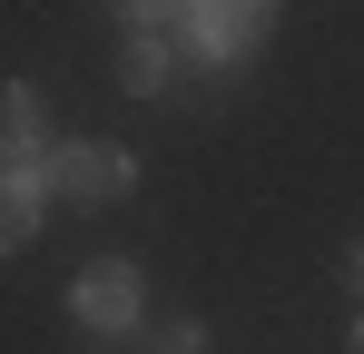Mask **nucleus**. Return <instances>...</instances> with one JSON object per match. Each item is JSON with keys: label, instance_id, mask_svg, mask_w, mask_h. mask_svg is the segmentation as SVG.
<instances>
[{"label": "nucleus", "instance_id": "nucleus-1", "mask_svg": "<svg viewBox=\"0 0 364 354\" xmlns=\"http://www.w3.org/2000/svg\"><path fill=\"white\" fill-rule=\"evenodd\" d=\"M60 305L89 335H128V325H148V266H138V256H89L60 286Z\"/></svg>", "mask_w": 364, "mask_h": 354}, {"label": "nucleus", "instance_id": "nucleus-2", "mask_svg": "<svg viewBox=\"0 0 364 354\" xmlns=\"http://www.w3.org/2000/svg\"><path fill=\"white\" fill-rule=\"evenodd\" d=\"M40 177H50V197H69V207H119L128 187H138V158H128L119 138H60L40 158Z\"/></svg>", "mask_w": 364, "mask_h": 354}, {"label": "nucleus", "instance_id": "nucleus-3", "mask_svg": "<svg viewBox=\"0 0 364 354\" xmlns=\"http://www.w3.org/2000/svg\"><path fill=\"white\" fill-rule=\"evenodd\" d=\"M276 10L286 0H187V50L207 59V69H246V59L266 50V30H276Z\"/></svg>", "mask_w": 364, "mask_h": 354}, {"label": "nucleus", "instance_id": "nucleus-4", "mask_svg": "<svg viewBox=\"0 0 364 354\" xmlns=\"http://www.w3.org/2000/svg\"><path fill=\"white\" fill-rule=\"evenodd\" d=\"M60 148V128H50V99L30 89V79H0V168H40Z\"/></svg>", "mask_w": 364, "mask_h": 354}, {"label": "nucleus", "instance_id": "nucleus-5", "mask_svg": "<svg viewBox=\"0 0 364 354\" xmlns=\"http://www.w3.org/2000/svg\"><path fill=\"white\" fill-rule=\"evenodd\" d=\"M40 227H50V177L40 168H0V256H20Z\"/></svg>", "mask_w": 364, "mask_h": 354}, {"label": "nucleus", "instance_id": "nucleus-6", "mask_svg": "<svg viewBox=\"0 0 364 354\" xmlns=\"http://www.w3.org/2000/svg\"><path fill=\"white\" fill-rule=\"evenodd\" d=\"M168 79H178L168 30H128V50H119V89H128V99H168Z\"/></svg>", "mask_w": 364, "mask_h": 354}, {"label": "nucleus", "instance_id": "nucleus-7", "mask_svg": "<svg viewBox=\"0 0 364 354\" xmlns=\"http://www.w3.org/2000/svg\"><path fill=\"white\" fill-rule=\"evenodd\" d=\"M128 30H168V20H187V0H109Z\"/></svg>", "mask_w": 364, "mask_h": 354}, {"label": "nucleus", "instance_id": "nucleus-8", "mask_svg": "<svg viewBox=\"0 0 364 354\" xmlns=\"http://www.w3.org/2000/svg\"><path fill=\"white\" fill-rule=\"evenodd\" d=\"M158 354H207V325H197V315H168V325H158Z\"/></svg>", "mask_w": 364, "mask_h": 354}, {"label": "nucleus", "instance_id": "nucleus-9", "mask_svg": "<svg viewBox=\"0 0 364 354\" xmlns=\"http://www.w3.org/2000/svg\"><path fill=\"white\" fill-rule=\"evenodd\" d=\"M345 345H355V354H364V315H355V335H345Z\"/></svg>", "mask_w": 364, "mask_h": 354}, {"label": "nucleus", "instance_id": "nucleus-10", "mask_svg": "<svg viewBox=\"0 0 364 354\" xmlns=\"http://www.w3.org/2000/svg\"><path fill=\"white\" fill-rule=\"evenodd\" d=\"M355 295H364V246H355Z\"/></svg>", "mask_w": 364, "mask_h": 354}]
</instances>
